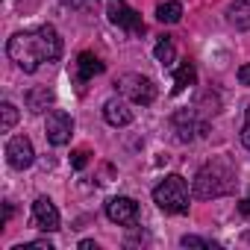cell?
Listing matches in <instances>:
<instances>
[{
  "mask_svg": "<svg viewBox=\"0 0 250 250\" xmlns=\"http://www.w3.org/2000/svg\"><path fill=\"white\" fill-rule=\"evenodd\" d=\"M6 53L24 74H36L44 62H56L62 56V39H59L56 27L44 24L39 30L15 33L6 44Z\"/></svg>",
  "mask_w": 250,
  "mask_h": 250,
  "instance_id": "cell-1",
  "label": "cell"
},
{
  "mask_svg": "<svg viewBox=\"0 0 250 250\" xmlns=\"http://www.w3.org/2000/svg\"><path fill=\"white\" fill-rule=\"evenodd\" d=\"M235 171L227 159H212L206 162L197 174H194V183H191V191L197 200H215V197H227L235 191Z\"/></svg>",
  "mask_w": 250,
  "mask_h": 250,
  "instance_id": "cell-2",
  "label": "cell"
},
{
  "mask_svg": "<svg viewBox=\"0 0 250 250\" xmlns=\"http://www.w3.org/2000/svg\"><path fill=\"white\" fill-rule=\"evenodd\" d=\"M153 203L165 215H186L188 212V186L180 174H168L153 188Z\"/></svg>",
  "mask_w": 250,
  "mask_h": 250,
  "instance_id": "cell-3",
  "label": "cell"
},
{
  "mask_svg": "<svg viewBox=\"0 0 250 250\" xmlns=\"http://www.w3.org/2000/svg\"><path fill=\"white\" fill-rule=\"evenodd\" d=\"M115 85H118V91H121L124 97L133 100V103L150 106V103L156 100V85H153L150 77H142V74H121V77L115 80Z\"/></svg>",
  "mask_w": 250,
  "mask_h": 250,
  "instance_id": "cell-4",
  "label": "cell"
},
{
  "mask_svg": "<svg viewBox=\"0 0 250 250\" xmlns=\"http://www.w3.org/2000/svg\"><path fill=\"white\" fill-rule=\"evenodd\" d=\"M171 124H174V133H177L180 142H194V139H200V136L209 133V124H206L203 118H197L194 109H180V112H174Z\"/></svg>",
  "mask_w": 250,
  "mask_h": 250,
  "instance_id": "cell-5",
  "label": "cell"
},
{
  "mask_svg": "<svg viewBox=\"0 0 250 250\" xmlns=\"http://www.w3.org/2000/svg\"><path fill=\"white\" fill-rule=\"evenodd\" d=\"M106 15H109V21H112L115 27L127 30V33H133V36H142V33H145L142 15L127 6V0H109V3H106Z\"/></svg>",
  "mask_w": 250,
  "mask_h": 250,
  "instance_id": "cell-6",
  "label": "cell"
},
{
  "mask_svg": "<svg viewBox=\"0 0 250 250\" xmlns=\"http://www.w3.org/2000/svg\"><path fill=\"white\" fill-rule=\"evenodd\" d=\"M71 133H74V121L65 109H50L47 112V124H44V136L53 147H65L71 142Z\"/></svg>",
  "mask_w": 250,
  "mask_h": 250,
  "instance_id": "cell-7",
  "label": "cell"
},
{
  "mask_svg": "<svg viewBox=\"0 0 250 250\" xmlns=\"http://www.w3.org/2000/svg\"><path fill=\"white\" fill-rule=\"evenodd\" d=\"M106 218L118 227H136L139 224V203L133 197H112V200H106Z\"/></svg>",
  "mask_w": 250,
  "mask_h": 250,
  "instance_id": "cell-8",
  "label": "cell"
},
{
  "mask_svg": "<svg viewBox=\"0 0 250 250\" xmlns=\"http://www.w3.org/2000/svg\"><path fill=\"white\" fill-rule=\"evenodd\" d=\"M33 227L42 229V232H56L59 229V209L44 194L36 197V203H33Z\"/></svg>",
  "mask_w": 250,
  "mask_h": 250,
  "instance_id": "cell-9",
  "label": "cell"
},
{
  "mask_svg": "<svg viewBox=\"0 0 250 250\" xmlns=\"http://www.w3.org/2000/svg\"><path fill=\"white\" fill-rule=\"evenodd\" d=\"M6 159H9V165H12L15 171L30 168V165H33V159H36L33 142H30L27 136H12V139H9V145H6Z\"/></svg>",
  "mask_w": 250,
  "mask_h": 250,
  "instance_id": "cell-10",
  "label": "cell"
},
{
  "mask_svg": "<svg viewBox=\"0 0 250 250\" xmlns=\"http://www.w3.org/2000/svg\"><path fill=\"white\" fill-rule=\"evenodd\" d=\"M97 74H103V62L94 56V53H80L77 62H74V83L83 88L88 80H94Z\"/></svg>",
  "mask_w": 250,
  "mask_h": 250,
  "instance_id": "cell-11",
  "label": "cell"
},
{
  "mask_svg": "<svg viewBox=\"0 0 250 250\" xmlns=\"http://www.w3.org/2000/svg\"><path fill=\"white\" fill-rule=\"evenodd\" d=\"M103 118H106V124H112V127H127V124H133V109L121 97H109L103 103Z\"/></svg>",
  "mask_w": 250,
  "mask_h": 250,
  "instance_id": "cell-12",
  "label": "cell"
},
{
  "mask_svg": "<svg viewBox=\"0 0 250 250\" xmlns=\"http://www.w3.org/2000/svg\"><path fill=\"white\" fill-rule=\"evenodd\" d=\"M227 24L235 30H250V0H232L227 6Z\"/></svg>",
  "mask_w": 250,
  "mask_h": 250,
  "instance_id": "cell-13",
  "label": "cell"
},
{
  "mask_svg": "<svg viewBox=\"0 0 250 250\" xmlns=\"http://www.w3.org/2000/svg\"><path fill=\"white\" fill-rule=\"evenodd\" d=\"M24 100H27V109L39 115V112H44V109L53 103V91H50L47 85H39V88H30Z\"/></svg>",
  "mask_w": 250,
  "mask_h": 250,
  "instance_id": "cell-14",
  "label": "cell"
},
{
  "mask_svg": "<svg viewBox=\"0 0 250 250\" xmlns=\"http://www.w3.org/2000/svg\"><path fill=\"white\" fill-rule=\"evenodd\" d=\"M194 80H197L194 65H191V62H183V65L174 71V94H183L188 85H194Z\"/></svg>",
  "mask_w": 250,
  "mask_h": 250,
  "instance_id": "cell-15",
  "label": "cell"
},
{
  "mask_svg": "<svg viewBox=\"0 0 250 250\" xmlns=\"http://www.w3.org/2000/svg\"><path fill=\"white\" fill-rule=\"evenodd\" d=\"M153 56H156V62H159V65H165V68H171V65H174V59H177V50H174V42H171L168 36H162V39L156 42V47H153Z\"/></svg>",
  "mask_w": 250,
  "mask_h": 250,
  "instance_id": "cell-16",
  "label": "cell"
},
{
  "mask_svg": "<svg viewBox=\"0 0 250 250\" xmlns=\"http://www.w3.org/2000/svg\"><path fill=\"white\" fill-rule=\"evenodd\" d=\"M156 18L162 24H177L183 18V6L177 3V0H162V3L156 6Z\"/></svg>",
  "mask_w": 250,
  "mask_h": 250,
  "instance_id": "cell-17",
  "label": "cell"
},
{
  "mask_svg": "<svg viewBox=\"0 0 250 250\" xmlns=\"http://www.w3.org/2000/svg\"><path fill=\"white\" fill-rule=\"evenodd\" d=\"M15 124H18V109H15V103L3 100V106H0V130L9 133Z\"/></svg>",
  "mask_w": 250,
  "mask_h": 250,
  "instance_id": "cell-18",
  "label": "cell"
},
{
  "mask_svg": "<svg viewBox=\"0 0 250 250\" xmlns=\"http://www.w3.org/2000/svg\"><path fill=\"white\" fill-rule=\"evenodd\" d=\"M59 3L68 9H77V12H94L97 9V0H59Z\"/></svg>",
  "mask_w": 250,
  "mask_h": 250,
  "instance_id": "cell-19",
  "label": "cell"
},
{
  "mask_svg": "<svg viewBox=\"0 0 250 250\" xmlns=\"http://www.w3.org/2000/svg\"><path fill=\"white\" fill-rule=\"evenodd\" d=\"M180 244H183V247H215L212 241L197 238V235H183V238H180Z\"/></svg>",
  "mask_w": 250,
  "mask_h": 250,
  "instance_id": "cell-20",
  "label": "cell"
},
{
  "mask_svg": "<svg viewBox=\"0 0 250 250\" xmlns=\"http://www.w3.org/2000/svg\"><path fill=\"white\" fill-rule=\"evenodd\" d=\"M12 250H53V244L47 238H39V241H30V244H18Z\"/></svg>",
  "mask_w": 250,
  "mask_h": 250,
  "instance_id": "cell-21",
  "label": "cell"
},
{
  "mask_svg": "<svg viewBox=\"0 0 250 250\" xmlns=\"http://www.w3.org/2000/svg\"><path fill=\"white\" fill-rule=\"evenodd\" d=\"M241 145L250 150V106L244 109V127H241Z\"/></svg>",
  "mask_w": 250,
  "mask_h": 250,
  "instance_id": "cell-22",
  "label": "cell"
},
{
  "mask_svg": "<svg viewBox=\"0 0 250 250\" xmlns=\"http://www.w3.org/2000/svg\"><path fill=\"white\" fill-rule=\"evenodd\" d=\"M85 162H88V153H85V150H74V153H71V165H74L77 171H83Z\"/></svg>",
  "mask_w": 250,
  "mask_h": 250,
  "instance_id": "cell-23",
  "label": "cell"
},
{
  "mask_svg": "<svg viewBox=\"0 0 250 250\" xmlns=\"http://www.w3.org/2000/svg\"><path fill=\"white\" fill-rule=\"evenodd\" d=\"M238 83H241V85H250V62L238 68Z\"/></svg>",
  "mask_w": 250,
  "mask_h": 250,
  "instance_id": "cell-24",
  "label": "cell"
},
{
  "mask_svg": "<svg viewBox=\"0 0 250 250\" xmlns=\"http://www.w3.org/2000/svg\"><path fill=\"white\" fill-rule=\"evenodd\" d=\"M238 212H241L244 218H250V191H247V197H244V200L238 203Z\"/></svg>",
  "mask_w": 250,
  "mask_h": 250,
  "instance_id": "cell-25",
  "label": "cell"
},
{
  "mask_svg": "<svg viewBox=\"0 0 250 250\" xmlns=\"http://www.w3.org/2000/svg\"><path fill=\"white\" fill-rule=\"evenodd\" d=\"M80 250H97V244H94L91 238H83V241H80Z\"/></svg>",
  "mask_w": 250,
  "mask_h": 250,
  "instance_id": "cell-26",
  "label": "cell"
}]
</instances>
